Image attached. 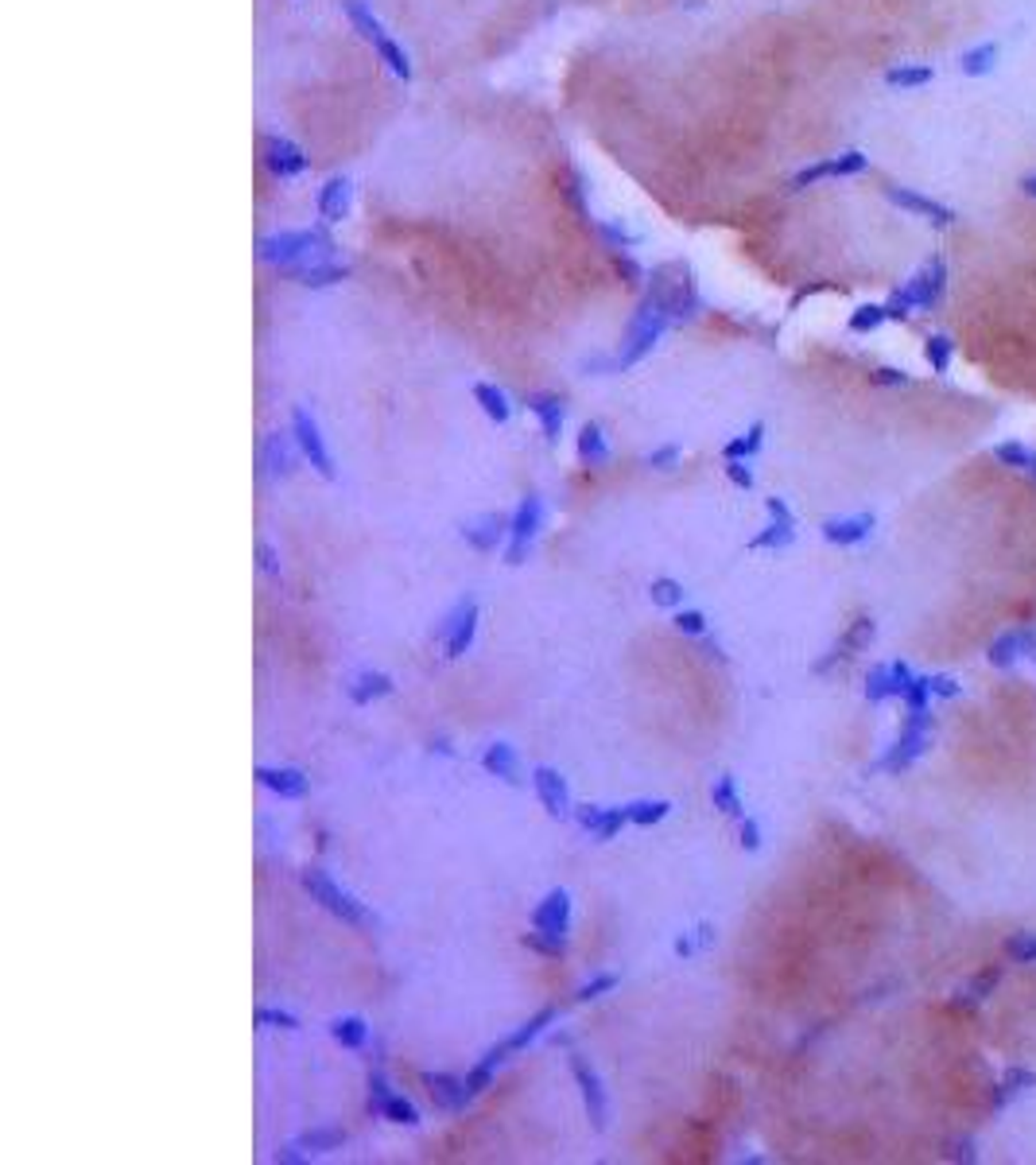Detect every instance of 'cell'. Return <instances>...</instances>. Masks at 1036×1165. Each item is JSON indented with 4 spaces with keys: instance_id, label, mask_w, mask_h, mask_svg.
I'll list each match as a JSON object with an SVG mask.
<instances>
[{
    "instance_id": "obj_1",
    "label": "cell",
    "mask_w": 1036,
    "mask_h": 1165,
    "mask_svg": "<svg viewBox=\"0 0 1036 1165\" xmlns=\"http://www.w3.org/2000/svg\"><path fill=\"white\" fill-rule=\"evenodd\" d=\"M331 253H334V241L322 230H276V234L256 238V261L272 269H287V272H299L315 261H331Z\"/></svg>"
},
{
    "instance_id": "obj_2",
    "label": "cell",
    "mask_w": 1036,
    "mask_h": 1165,
    "mask_svg": "<svg viewBox=\"0 0 1036 1165\" xmlns=\"http://www.w3.org/2000/svg\"><path fill=\"white\" fill-rule=\"evenodd\" d=\"M644 291L668 311L672 322H691L703 311V296H699V280L695 269L688 261H664L653 269Z\"/></svg>"
},
{
    "instance_id": "obj_3",
    "label": "cell",
    "mask_w": 1036,
    "mask_h": 1165,
    "mask_svg": "<svg viewBox=\"0 0 1036 1165\" xmlns=\"http://www.w3.org/2000/svg\"><path fill=\"white\" fill-rule=\"evenodd\" d=\"M668 327H672L668 311L649 296V291H644V296H640V307H637V315H633V322H629V331H625V338H622L618 358H613V366H618V369L640 366V362L660 346V338H664Z\"/></svg>"
},
{
    "instance_id": "obj_4",
    "label": "cell",
    "mask_w": 1036,
    "mask_h": 1165,
    "mask_svg": "<svg viewBox=\"0 0 1036 1165\" xmlns=\"http://www.w3.org/2000/svg\"><path fill=\"white\" fill-rule=\"evenodd\" d=\"M931 734H935V715H931V707H924V711H904L897 742L889 747V754H885L882 762H873V769H878V773H893V777L904 773V769L916 765V762L931 750Z\"/></svg>"
},
{
    "instance_id": "obj_5",
    "label": "cell",
    "mask_w": 1036,
    "mask_h": 1165,
    "mask_svg": "<svg viewBox=\"0 0 1036 1165\" xmlns=\"http://www.w3.org/2000/svg\"><path fill=\"white\" fill-rule=\"evenodd\" d=\"M299 882H303V890L311 894V901H318L331 917H338V921H346V925H369V910H365V905L353 897L349 890H342L322 866H303V870H299Z\"/></svg>"
},
{
    "instance_id": "obj_6",
    "label": "cell",
    "mask_w": 1036,
    "mask_h": 1165,
    "mask_svg": "<svg viewBox=\"0 0 1036 1165\" xmlns=\"http://www.w3.org/2000/svg\"><path fill=\"white\" fill-rule=\"evenodd\" d=\"M543 517H547V505L540 494H528L521 498V505L512 509V533H509V544H505V564L509 567H521L532 552V540L540 536L543 529Z\"/></svg>"
},
{
    "instance_id": "obj_7",
    "label": "cell",
    "mask_w": 1036,
    "mask_h": 1165,
    "mask_svg": "<svg viewBox=\"0 0 1036 1165\" xmlns=\"http://www.w3.org/2000/svg\"><path fill=\"white\" fill-rule=\"evenodd\" d=\"M291 435H296V443H299V451H303V459L315 467L318 478L331 482V478L338 474V470H334V459H331V451H327V439H322L318 419H315L303 404L291 408Z\"/></svg>"
},
{
    "instance_id": "obj_8",
    "label": "cell",
    "mask_w": 1036,
    "mask_h": 1165,
    "mask_svg": "<svg viewBox=\"0 0 1036 1165\" xmlns=\"http://www.w3.org/2000/svg\"><path fill=\"white\" fill-rule=\"evenodd\" d=\"M571 1073H575V1084H578V1095H582V1108H587V1119L594 1130H606L609 1126V1095H606V1084L598 1076V1068L587 1060V1057H571Z\"/></svg>"
},
{
    "instance_id": "obj_9",
    "label": "cell",
    "mask_w": 1036,
    "mask_h": 1165,
    "mask_svg": "<svg viewBox=\"0 0 1036 1165\" xmlns=\"http://www.w3.org/2000/svg\"><path fill=\"white\" fill-rule=\"evenodd\" d=\"M474 633H478V602H474V599H462L455 610L446 614V622L439 626V633H435V637L443 641L446 657H450V661H459V657H466V653H470Z\"/></svg>"
},
{
    "instance_id": "obj_10",
    "label": "cell",
    "mask_w": 1036,
    "mask_h": 1165,
    "mask_svg": "<svg viewBox=\"0 0 1036 1165\" xmlns=\"http://www.w3.org/2000/svg\"><path fill=\"white\" fill-rule=\"evenodd\" d=\"M532 932L547 936V941H567V932H571V894L563 886L547 890L543 901L532 910Z\"/></svg>"
},
{
    "instance_id": "obj_11",
    "label": "cell",
    "mask_w": 1036,
    "mask_h": 1165,
    "mask_svg": "<svg viewBox=\"0 0 1036 1165\" xmlns=\"http://www.w3.org/2000/svg\"><path fill=\"white\" fill-rule=\"evenodd\" d=\"M261 156H265V168L276 175V179H296L311 168L307 152L291 140V137H280V133H268L261 137Z\"/></svg>"
},
{
    "instance_id": "obj_12",
    "label": "cell",
    "mask_w": 1036,
    "mask_h": 1165,
    "mask_svg": "<svg viewBox=\"0 0 1036 1165\" xmlns=\"http://www.w3.org/2000/svg\"><path fill=\"white\" fill-rule=\"evenodd\" d=\"M913 665L909 661H882L866 672V699L869 703H889V699H900V692L909 688L913 680Z\"/></svg>"
},
{
    "instance_id": "obj_13",
    "label": "cell",
    "mask_w": 1036,
    "mask_h": 1165,
    "mask_svg": "<svg viewBox=\"0 0 1036 1165\" xmlns=\"http://www.w3.org/2000/svg\"><path fill=\"white\" fill-rule=\"evenodd\" d=\"M532 789H536V796H540V804H543V812H547V816L563 820V816H571V812H575V804H571V789H567V777H563L559 769H552V765H536V769H532Z\"/></svg>"
},
{
    "instance_id": "obj_14",
    "label": "cell",
    "mask_w": 1036,
    "mask_h": 1165,
    "mask_svg": "<svg viewBox=\"0 0 1036 1165\" xmlns=\"http://www.w3.org/2000/svg\"><path fill=\"white\" fill-rule=\"evenodd\" d=\"M509 533H512L509 513H481V517L462 525V540L470 548H478V552H497L501 544H509Z\"/></svg>"
},
{
    "instance_id": "obj_15",
    "label": "cell",
    "mask_w": 1036,
    "mask_h": 1165,
    "mask_svg": "<svg viewBox=\"0 0 1036 1165\" xmlns=\"http://www.w3.org/2000/svg\"><path fill=\"white\" fill-rule=\"evenodd\" d=\"M299 459H303V451H299V443H296V435H291V432H272L265 439V447H261V467L272 478H291V474H296V467H299Z\"/></svg>"
},
{
    "instance_id": "obj_16",
    "label": "cell",
    "mask_w": 1036,
    "mask_h": 1165,
    "mask_svg": "<svg viewBox=\"0 0 1036 1165\" xmlns=\"http://www.w3.org/2000/svg\"><path fill=\"white\" fill-rule=\"evenodd\" d=\"M873 529H878V517H873L869 509L866 513H850V517H827V521L819 525L823 540L838 544V548H854V544L869 540Z\"/></svg>"
},
{
    "instance_id": "obj_17",
    "label": "cell",
    "mask_w": 1036,
    "mask_h": 1165,
    "mask_svg": "<svg viewBox=\"0 0 1036 1165\" xmlns=\"http://www.w3.org/2000/svg\"><path fill=\"white\" fill-rule=\"evenodd\" d=\"M252 777H256V785H265L268 793H276L283 800L307 796V773L299 765H256Z\"/></svg>"
},
{
    "instance_id": "obj_18",
    "label": "cell",
    "mask_w": 1036,
    "mask_h": 1165,
    "mask_svg": "<svg viewBox=\"0 0 1036 1165\" xmlns=\"http://www.w3.org/2000/svg\"><path fill=\"white\" fill-rule=\"evenodd\" d=\"M424 1088L439 1111H466V1104L474 1099L466 1088V1076H450V1073H424Z\"/></svg>"
},
{
    "instance_id": "obj_19",
    "label": "cell",
    "mask_w": 1036,
    "mask_h": 1165,
    "mask_svg": "<svg viewBox=\"0 0 1036 1165\" xmlns=\"http://www.w3.org/2000/svg\"><path fill=\"white\" fill-rule=\"evenodd\" d=\"M397 692V680L388 676V672H377V668H365V672H358L346 684V696H349V703H358V707H369L373 699H384V696H393Z\"/></svg>"
},
{
    "instance_id": "obj_20",
    "label": "cell",
    "mask_w": 1036,
    "mask_h": 1165,
    "mask_svg": "<svg viewBox=\"0 0 1036 1165\" xmlns=\"http://www.w3.org/2000/svg\"><path fill=\"white\" fill-rule=\"evenodd\" d=\"M528 412L540 419L543 439H547V443H559L563 419H567V404H563V397H559V393H532V397H528Z\"/></svg>"
},
{
    "instance_id": "obj_21",
    "label": "cell",
    "mask_w": 1036,
    "mask_h": 1165,
    "mask_svg": "<svg viewBox=\"0 0 1036 1165\" xmlns=\"http://www.w3.org/2000/svg\"><path fill=\"white\" fill-rule=\"evenodd\" d=\"M315 210L322 222H342L349 214V179L346 175H331L327 183L318 187V199H315Z\"/></svg>"
},
{
    "instance_id": "obj_22",
    "label": "cell",
    "mask_w": 1036,
    "mask_h": 1165,
    "mask_svg": "<svg viewBox=\"0 0 1036 1165\" xmlns=\"http://www.w3.org/2000/svg\"><path fill=\"white\" fill-rule=\"evenodd\" d=\"M481 765H485V773L501 777V781H509V785L521 781V777H516V773H521V758H516V747H512V742H505V738H497V742L485 747Z\"/></svg>"
},
{
    "instance_id": "obj_23",
    "label": "cell",
    "mask_w": 1036,
    "mask_h": 1165,
    "mask_svg": "<svg viewBox=\"0 0 1036 1165\" xmlns=\"http://www.w3.org/2000/svg\"><path fill=\"white\" fill-rule=\"evenodd\" d=\"M1028 1088H1036V1073H1032V1068H1021V1064L1006 1068V1073H1001V1080L994 1084V1091H990V1111L1010 1108V1099L1021 1095V1091H1028Z\"/></svg>"
},
{
    "instance_id": "obj_24",
    "label": "cell",
    "mask_w": 1036,
    "mask_h": 1165,
    "mask_svg": "<svg viewBox=\"0 0 1036 1165\" xmlns=\"http://www.w3.org/2000/svg\"><path fill=\"white\" fill-rule=\"evenodd\" d=\"M342 12H346V20L353 24V31L369 43V47H377L384 36H388V27L380 24V16L365 5V0H342Z\"/></svg>"
},
{
    "instance_id": "obj_25",
    "label": "cell",
    "mask_w": 1036,
    "mask_h": 1165,
    "mask_svg": "<svg viewBox=\"0 0 1036 1165\" xmlns=\"http://www.w3.org/2000/svg\"><path fill=\"white\" fill-rule=\"evenodd\" d=\"M575 451H578V463L582 467H594V470H602L606 463H609V443H606V432H602V424H582L578 428V443H575Z\"/></svg>"
},
{
    "instance_id": "obj_26",
    "label": "cell",
    "mask_w": 1036,
    "mask_h": 1165,
    "mask_svg": "<svg viewBox=\"0 0 1036 1165\" xmlns=\"http://www.w3.org/2000/svg\"><path fill=\"white\" fill-rule=\"evenodd\" d=\"M505 1057H509V1045H505V1042H497L494 1049H485V1057L466 1073L470 1095H485V1091H490V1084H494V1076H497V1068L505 1064Z\"/></svg>"
},
{
    "instance_id": "obj_27",
    "label": "cell",
    "mask_w": 1036,
    "mask_h": 1165,
    "mask_svg": "<svg viewBox=\"0 0 1036 1165\" xmlns=\"http://www.w3.org/2000/svg\"><path fill=\"white\" fill-rule=\"evenodd\" d=\"M349 265L346 261H315V265H307V269H299L296 272V284H303V287H311V291H318V287H334V284H346L349 280Z\"/></svg>"
},
{
    "instance_id": "obj_28",
    "label": "cell",
    "mask_w": 1036,
    "mask_h": 1165,
    "mask_svg": "<svg viewBox=\"0 0 1036 1165\" xmlns=\"http://www.w3.org/2000/svg\"><path fill=\"white\" fill-rule=\"evenodd\" d=\"M474 401H478V408L494 419V424H509L512 419V401H509V393L501 385H494V381H478L474 385Z\"/></svg>"
},
{
    "instance_id": "obj_29",
    "label": "cell",
    "mask_w": 1036,
    "mask_h": 1165,
    "mask_svg": "<svg viewBox=\"0 0 1036 1165\" xmlns=\"http://www.w3.org/2000/svg\"><path fill=\"white\" fill-rule=\"evenodd\" d=\"M1025 657V630H1006L986 645V661L994 668H1013Z\"/></svg>"
},
{
    "instance_id": "obj_30",
    "label": "cell",
    "mask_w": 1036,
    "mask_h": 1165,
    "mask_svg": "<svg viewBox=\"0 0 1036 1165\" xmlns=\"http://www.w3.org/2000/svg\"><path fill=\"white\" fill-rule=\"evenodd\" d=\"M556 1018H559V1010H556V1007H543V1010H536V1014H532V1018H528L525 1026H516V1029L509 1033V1038H505L509 1053H521V1049H528V1045H532V1042H536L540 1033H543L547 1026H552Z\"/></svg>"
},
{
    "instance_id": "obj_31",
    "label": "cell",
    "mask_w": 1036,
    "mask_h": 1165,
    "mask_svg": "<svg viewBox=\"0 0 1036 1165\" xmlns=\"http://www.w3.org/2000/svg\"><path fill=\"white\" fill-rule=\"evenodd\" d=\"M710 804H715L722 816H734V820L746 816V800H741V793H737V777L734 773H722L719 781L710 785Z\"/></svg>"
},
{
    "instance_id": "obj_32",
    "label": "cell",
    "mask_w": 1036,
    "mask_h": 1165,
    "mask_svg": "<svg viewBox=\"0 0 1036 1165\" xmlns=\"http://www.w3.org/2000/svg\"><path fill=\"white\" fill-rule=\"evenodd\" d=\"M331 1038L342 1045V1049H362L369 1042V1022L362 1014H342L331 1022Z\"/></svg>"
},
{
    "instance_id": "obj_33",
    "label": "cell",
    "mask_w": 1036,
    "mask_h": 1165,
    "mask_svg": "<svg viewBox=\"0 0 1036 1165\" xmlns=\"http://www.w3.org/2000/svg\"><path fill=\"white\" fill-rule=\"evenodd\" d=\"M994 459H997L1001 467H1010V470H1021V474H1032V478H1036V447H1025V443L1010 439V443H997V447H994Z\"/></svg>"
},
{
    "instance_id": "obj_34",
    "label": "cell",
    "mask_w": 1036,
    "mask_h": 1165,
    "mask_svg": "<svg viewBox=\"0 0 1036 1165\" xmlns=\"http://www.w3.org/2000/svg\"><path fill=\"white\" fill-rule=\"evenodd\" d=\"M796 540V525L788 521H769L757 536H750V552H781Z\"/></svg>"
},
{
    "instance_id": "obj_35",
    "label": "cell",
    "mask_w": 1036,
    "mask_h": 1165,
    "mask_svg": "<svg viewBox=\"0 0 1036 1165\" xmlns=\"http://www.w3.org/2000/svg\"><path fill=\"white\" fill-rule=\"evenodd\" d=\"M761 447H765V419H753L746 432L734 435V439L722 447V459H753Z\"/></svg>"
},
{
    "instance_id": "obj_36",
    "label": "cell",
    "mask_w": 1036,
    "mask_h": 1165,
    "mask_svg": "<svg viewBox=\"0 0 1036 1165\" xmlns=\"http://www.w3.org/2000/svg\"><path fill=\"white\" fill-rule=\"evenodd\" d=\"M625 812H629V824H637V828H653V824H660V820H668V812H672V800H664V796H644V800H629L625 804Z\"/></svg>"
},
{
    "instance_id": "obj_37",
    "label": "cell",
    "mask_w": 1036,
    "mask_h": 1165,
    "mask_svg": "<svg viewBox=\"0 0 1036 1165\" xmlns=\"http://www.w3.org/2000/svg\"><path fill=\"white\" fill-rule=\"evenodd\" d=\"M346 1142V1130L342 1126H311V1130H303L299 1135V1146L307 1150V1154H331V1150H338Z\"/></svg>"
},
{
    "instance_id": "obj_38",
    "label": "cell",
    "mask_w": 1036,
    "mask_h": 1165,
    "mask_svg": "<svg viewBox=\"0 0 1036 1165\" xmlns=\"http://www.w3.org/2000/svg\"><path fill=\"white\" fill-rule=\"evenodd\" d=\"M373 51H377V58H380V62H384V67H388V71H393L397 78H404V82H412V74H415V71H412V58H408V51H404V47H400V43H397L393 36H384V40H380V43H377Z\"/></svg>"
},
{
    "instance_id": "obj_39",
    "label": "cell",
    "mask_w": 1036,
    "mask_h": 1165,
    "mask_svg": "<svg viewBox=\"0 0 1036 1165\" xmlns=\"http://www.w3.org/2000/svg\"><path fill=\"white\" fill-rule=\"evenodd\" d=\"M684 582L679 579H672V575H660V579H653L649 582V599H653V606H664V610H679L684 606Z\"/></svg>"
},
{
    "instance_id": "obj_40",
    "label": "cell",
    "mask_w": 1036,
    "mask_h": 1165,
    "mask_svg": "<svg viewBox=\"0 0 1036 1165\" xmlns=\"http://www.w3.org/2000/svg\"><path fill=\"white\" fill-rule=\"evenodd\" d=\"M924 358H928V366H931L935 373H947V369H951V358H955V342H951V335H928V342H924Z\"/></svg>"
},
{
    "instance_id": "obj_41",
    "label": "cell",
    "mask_w": 1036,
    "mask_h": 1165,
    "mask_svg": "<svg viewBox=\"0 0 1036 1165\" xmlns=\"http://www.w3.org/2000/svg\"><path fill=\"white\" fill-rule=\"evenodd\" d=\"M625 824H629L625 804H622V808H602V816H598V824H594L591 839H598V844H609V839H618V835H622V828H625Z\"/></svg>"
},
{
    "instance_id": "obj_42",
    "label": "cell",
    "mask_w": 1036,
    "mask_h": 1165,
    "mask_svg": "<svg viewBox=\"0 0 1036 1165\" xmlns=\"http://www.w3.org/2000/svg\"><path fill=\"white\" fill-rule=\"evenodd\" d=\"M380 1119H388V1123H397V1126H419V1111H415V1104L408 1095H388V1104L380 1108Z\"/></svg>"
},
{
    "instance_id": "obj_43",
    "label": "cell",
    "mask_w": 1036,
    "mask_h": 1165,
    "mask_svg": "<svg viewBox=\"0 0 1036 1165\" xmlns=\"http://www.w3.org/2000/svg\"><path fill=\"white\" fill-rule=\"evenodd\" d=\"M1010 963H1036V932H1013L1006 944H1001Z\"/></svg>"
},
{
    "instance_id": "obj_44",
    "label": "cell",
    "mask_w": 1036,
    "mask_h": 1165,
    "mask_svg": "<svg viewBox=\"0 0 1036 1165\" xmlns=\"http://www.w3.org/2000/svg\"><path fill=\"white\" fill-rule=\"evenodd\" d=\"M594 230H598L602 245H606L609 253H629V249L637 245V238H633V234L625 230V225H618V222H598Z\"/></svg>"
},
{
    "instance_id": "obj_45",
    "label": "cell",
    "mask_w": 1036,
    "mask_h": 1165,
    "mask_svg": "<svg viewBox=\"0 0 1036 1165\" xmlns=\"http://www.w3.org/2000/svg\"><path fill=\"white\" fill-rule=\"evenodd\" d=\"M900 703H904V711H924V707H931V676H913L909 680V688L900 692Z\"/></svg>"
},
{
    "instance_id": "obj_46",
    "label": "cell",
    "mask_w": 1036,
    "mask_h": 1165,
    "mask_svg": "<svg viewBox=\"0 0 1036 1165\" xmlns=\"http://www.w3.org/2000/svg\"><path fill=\"white\" fill-rule=\"evenodd\" d=\"M885 319H889L885 304H862V307L850 315V331H854V335H869V331H878Z\"/></svg>"
},
{
    "instance_id": "obj_47",
    "label": "cell",
    "mask_w": 1036,
    "mask_h": 1165,
    "mask_svg": "<svg viewBox=\"0 0 1036 1165\" xmlns=\"http://www.w3.org/2000/svg\"><path fill=\"white\" fill-rule=\"evenodd\" d=\"M618 983H622V976H613V971H598L594 979H587L578 991H575V998L578 1002H594V998H602V994H609V991H618Z\"/></svg>"
},
{
    "instance_id": "obj_48",
    "label": "cell",
    "mask_w": 1036,
    "mask_h": 1165,
    "mask_svg": "<svg viewBox=\"0 0 1036 1165\" xmlns=\"http://www.w3.org/2000/svg\"><path fill=\"white\" fill-rule=\"evenodd\" d=\"M672 626H675L679 633H688V637H706V614H703V610H684V606H679V610L672 614Z\"/></svg>"
},
{
    "instance_id": "obj_49",
    "label": "cell",
    "mask_w": 1036,
    "mask_h": 1165,
    "mask_svg": "<svg viewBox=\"0 0 1036 1165\" xmlns=\"http://www.w3.org/2000/svg\"><path fill=\"white\" fill-rule=\"evenodd\" d=\"M679 463H684V451H679L675 443H664V447H653L649 455H644V467H653V470H675Z\"/></svg>"
},
{
    "instance_id": "obj_50",
    "label": "cell",
    "mask_w": 1036,
    "mask_h": 1165,
    "mask_svg": "<svg viewBox=\"0 0 1036 1165\" xmlns=\"http://www.w3.org/2000/svg\"><path fill=\"white\" fill-rule=\"evenodd\" d=\"M388 1095H393L388 1076L380 1073V1068H373V1073H369V1115H380V1108L388 1104Z\"/></svg>"
},
{
    "instance_id": "obj_51",
    "label": "cell",
    "mask_w": 1036,
    "mask_h": 1165,
    "mask_svg": "<svg viewBox=\"0 0 1036 1165\" xmlns=\"http://www.w3.org/2000/svg\"><path fill=\"white\" fill-rule=\"evenodd\" d=\"M726 478H730V485H737V490H753V482H757V474H753V467H750V459H726Z\"/></svg>"
},
{
    "instance_id": "obj_52",
    "label": "cell",
    "mask_w": 1036,
    "mask_h": 1165,
    "mask_svg": "<svg viewBox=\"0 0 1036 1165\" xmlns=\"http://www.w3.org/2000/svg\"><path fill=\"white\" fill-rule=\"evenodd\" d=\"M521 944L532 948V952H540V956H552V960L567 956V941H547V936H540V932H525Z\"/></svg>"
},
{
    "instance_id": "obj_53",
    "label": "cell",
    "mask_w": 1036,
    "mask_h": 1165,
    "mask_svg": "<svg viewBox=\"0 0 1036 1165\" xmlns=\"http://www.w3.org/2000/svg\"><path fill=\"white\" fill-rule=\"evenodd\" d=\"M256 1026H268V1029H299V1018L287 1014V1010H276V1007H261V1010H256Z\"/></svg>"
},
{
    "instance_id": "obj_54",
    "label": "cell",
    "mask_w": 1036,
    "mask_h": 1165,
    "mask_svg": "<svg viewBox=\"0 0 1036 1165\" xmlns=\"http://www.w3.org/2000/svg\"><path fill=\"white\" fill-rule=\"evenodd\" d=\"M997 983H1001V967H990V971H982V976H975V979H970V983L963 987V991H966L963 998H986Z\"/></svg>"
},
{
    "instance_id": "obj_55",
    "label": "cell",
    "mask_w": 1036,
    "mask_h": 1165,
    "mask_svg": "<svg viewBox=\"0 0 1036 1165\" xmlns=\"http://www.w3.org/2000/svg\"><path fill=\"white\" fill-rule=\"evenodd\" d=\"M869 381L882 385V388H909V385H913V377L904 373V369H897V366H878V369L869 373Z\"/></svg>"
},
{
    "instance_id": "obj_56",
    "label": "cell",
    "mask_w": 1036,
    "mask_h": 1165,
    "mask_svg": "<svg viewBox=\"0 0 1036 1165\" xmlns=\"http://www.w3.org/2000/svg\"><path fill=\"white\" fill-rule=\"evenodd\" d=\"M737 844H741V851H761V824H757L753 816H741V824H737Z\"/></svg>"
},
{
    "instance_id": "obj_57",
    "label": "cell",
    "mask_w": 1036,
    "mask_h": 1165,
    "mask_svg": "<svg viewBox=\"0 0 1036 1165\" xmlns=\"http://www.w3.org/2000/svg\"><path fill=\"white\" fill-rule=\"evenodd\" d=\"M618 272L625 276V284H629V287H644V284H649V276H644V269H640V265L633 261L629 253H618Z\"/></svg>"
},
{
    "instance_id": "obj_58",
    "label": "cell",
    "mask_w": 1036,
    "mask_h": 1165,
    "mask_svg": "<svg viewBox=\"0 0 1036 1165\" xmlns=\"http://www.w3.org/2000/svg\"><path fill=\"white\" fill-rule=\"evenodd\" d=\"M931 696H940V699H959V696H963V684H959L955 676L940 672V676H931Z\"/></svg>"
},
{
    "instance_id": "obj_59",
    "label": "cell",
    "mask_w": 1036,
    "mask_h": 1165,
    "mask_svg": "<svg viewBox=\"0 0 1036 1165\" xmlns=\"http://www.w3.org/2000/svg\"><path fill=\"white\" fill-rule=\"evenodd\" d=\"M602 808H606V804H578L571 816H575V824H578L582 831L591 835V831H594V824H598V816H602Z\"/></svg>"
},
{
    "instance_id": "obj_60",
    "label": "cell",
    "mask_w": 1036,
    "mask_h": 1165,
    "mask_svg": "<svg viewBox=\"0 0 1036 1165\" xmlns=\"http://www.w3.org/2000/svg\"><path fill=\"white\" fill-rule=\"evenodd\" d=\"M256 564H261V571H268L272 579H280V556H276V548L268 540L256 544Z\"/></svg>"
},
{
    "instance_id": "obj_61",
    "label": "cell",
    "mask_w": 1036,
    "mask_h": 1165,
    "mask_svg": "<svg viewBox=\"0 0 1036 1165\" xmlns=\"http://www.w3.org/2000/svg\"><path fill=\"white\" fill-rule=\"evenodd\" d=\"M765 513H769V521H788V525H796V513L788 509V501L785 498H765Z\"/></svg>"
},
{
    "instance_id": "obj_62",
    "label": "cell",
    "mask_w": 1036,
    "mask_h": 1165,
    "mask_svg": "<svg viewBox=\"0 0 1036 1165\" xmlns=\"http://www.w3.org/2000/svg\"><path fill=\"white\" fill-rule=\"evenodd\" d=\"M672 952H675L679 960H688V956H695V952H699V941H695L691 932H679V936H675V944H672Z\"/></svg>"
},
{
    "instance_id": "obj_63",
    "label": "cell",
    "mask_w": 1036,
    "mask_h": 1165,
    "mask_svg": "<svg viewBox=\"0 0 1036 1165\" xmlns=\"http://www.w3.org/2000/svg\"><path fill=\"white\" fill-rule=\"evenodd\" d=\"M710 944H719V928L710 921H703L699 925V948H710Z\"/></svg>"
}]
</instances>
